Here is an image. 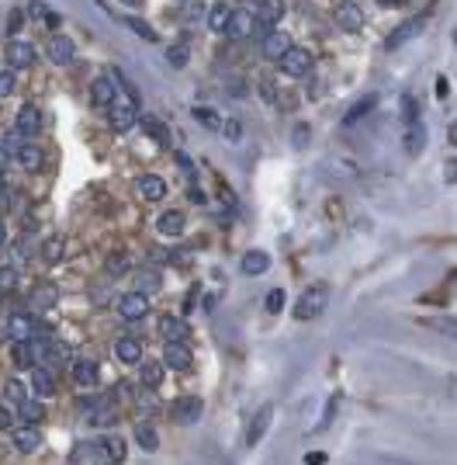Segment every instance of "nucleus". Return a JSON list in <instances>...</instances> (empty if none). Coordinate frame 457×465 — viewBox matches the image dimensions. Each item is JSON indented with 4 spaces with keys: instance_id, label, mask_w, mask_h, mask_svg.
<instances>
[{
    "instance_id": "1",
    "label": "nucleus",
    "mask_w": 457,
    "mask_h": 465,
    "mask_svg": "<svg viewBox=\"0 0 457 465\" xmlns=\"http://www.w3.org/2000/svg\"><path fill=\"white\" fill-rule=\"evenodd\" d=\"M326 305H329V285L315 281V285H309V288L298 295V302H295V320H302V323L319 320V316L326 313Z\"/></svg>"
},
{
    "instance_id": "2",
    "label": "nucleus",
    "mask_w": 457,
    "mask_h": 465,
    "mask_svg": "<svg viewBox=\"0 0 457 465\" xmlns=\"http://www.w3.org/2000/svg\"><path fill=\"white\" fill-rule=\"evenodd\" d=\"M80 413H83V420L94 424V427H104L114 420V406H111V396H87L80 403Z\"/></svg>"
},
{
    "instance_id": "3",
    "label": "nucleus",
    "mask_w": 457,
    "mask_h": 465,
    "mask_svg": "<svg viewBox=\"0 0 457 465\" xmlns=\"http://www.w3.org/2000/svg\"><path fill=\"white\" fill-rule=\"evenodd\" d=\"M277 63H280V70L288 73V77H309V73H312V66H315L312 53H309V49H302V45H291Z\"/></svg>"
},
{
    "instance_id": "4",
    "label": "nucleus",
    "mask_w": 457,
    "mask_h": 465,
    "mask_svg": "<svg viewBox=\"0 0 457 465\" xmlns=\"http://www.w3.org/2000/svg\"><path fill=\"white\" fill-rule=\"evenodd\" d=\"M284 0H257V14H253V28L260 32V35H267V32H274V25L284 18Z\"/></svg>"
},
{
    "instance_id": "5",
    "label": "nucleus",
    "mask_w": 457,
    "mask_h": 465,
    "mask_svg": "<svg viewBox=\"0 0 457 465\" xmlns=\"http://www.w3.org/2000/svg\"><path fill=\"white\" fill-rule=\"evenodd\" d=\"M118 316H122L125 323H135V320L149 316V295H146V292H125V295L118 299Z\"/></svg>"
},
{
    "instance_id": "6",
    "label": "nucleus",
    "mask_w": 457,
    "mask_h": 465,
    "mask_svg": "<svg viewBox=\"0 0 457 465\" xmlns=\"http://www.w3.org/2000/svg\"><path fill=\"white\" fill-rule=\"evenodd\" d=\"M107 125L114 132H132L139 125V112H135V101H125V105H111L107 108Z\"/></svg>"
},
{
    "instance_id": "7",
    "label": "nucleus",
    "mask_w": 457,
    "mask_h": 465,
    "mask_svg": "<svg viewBox=\"0 0 457 465\" xmlns=\"http://www.w3.org/2000/svg\"><path fill=\"white\" fill-rule=\"evenodd\" d=\"M4 60H8V66H11V70H25V66H35L38 53H35V45H31V42L11 38V42H8V53H4Z\"/></svg>"
},
{
    "instance_id": "8",
    "label": "nucleus",
    "mask_w": 457,
    "mask_h": 465,
    "mask_svg": "<svg viewBox=\"0 0 457 465\" xmlns=\"http://www.w3.org/2000/svg\"><path fill=\"white\" fill-rule=\"evenodd\" d=\"M332 18H336V25H339L343 32H350V35L364 28V11L354 4V0H343V4H336Z\"/></svg>"
},
{
    "instance_id": "9",
    "label": "nucleus",
    "mask_w": 457,
    "mask_h": 465,
    "mask_svg": "<svg viewBox=\"0 0 457 465\" xmlns=\"http://www.w3.org/2000/svg\"><path fill=\"white\" fill-rule=\"evenodd\" d=\"M14 129L18 136H38L42 132V108L38 105H21L14 115Z\"/></svg>"
},
{
    "instance_id": "10",
    "label": "nucleus",
    "mask_w": 457,
    "mask_h": 465,
    "mask_svg": "<svg viewBox=\"0 0 457 465\" xmlns=\"http://www.w3.org/2000/svg\"><path fill=\"white\" fill-rule=\"evenodd\" d=\"M49 60H52L55 66H70V63L77 60V45H73V38H66V35H52V38H49Z\"/></svg>"
},
{
    "instance_id": "11",
    "label": "nucleus",
    "mask_w": 457,
    "mask_h": 465,
    "mask_svg": "<svg viewBox=\"0 0 457 465\" xmlns=\"http://www.w3.org/2000/svg\"><path fill=\"white\" fill-rule=\"evenodd\" d=\"M430 11H433V8H426V11H419V14H416L413 21H406V25H398V28H395V32L388 35V42H384V49H398V45H402V42H409V38H413V35H416V32H419V28L426 25V18H430Z\"/></svg>"
},
{
    "instance_id": "12",
    "label": "nucleus",
    "mask_w": 457,
    "mask_h": 465,
    "mask_svg": "<svg viewBox=\"0 0 457 465\" xmlns=\"http://www.w3.org/2000/svg\"><path fill=\"white\" fill-rule=\"evenodd\" d=\"M270 420H274V406L267 403V406H260V410L253 413V420H250V431H246V448H257V444L263 441V434H267Z\"/></svg>"
},
{
    "instance_id": "13",
    "label": "nucleus",
    "mask_w": 457,
    "mask_h": 465,
    "mask_svg": "<svg viewBox=\"0 0 457 465\" xmlns=\"http://www.w3.org/2000/svg\"><path fill=\"white\" fill-rule=\"evenodd\" d=\"M163 365L174 368V372H187V368L194 365V354H191L187 344H166V351H163Z\"/></svg>"
},
{
    "instance_id": "14",
    "label": "nucleus",
    "mask_w": 457,
    "mask_h": 465,
    "mask_svg": "<svg viewBox=\"0 0 457 465\" xmlns=\"http://www.w3.org/2000/svg\"><path fill=\"white\" fill-rule=\"evenodd\" d=\"M90 105L94 108H111L114 105V80L111 77L90 80Z\"/></svg>"
},
{
    "instance_id": "15",
    "label": "nucleus",
    "mask_w": 457,
    "mask_h": 465,
    "mask_svg": "<svg viewBox=\"0 0 457 465\" xmlns=\"http://www.w3.org/2000/svg\"><path fill=\"white\" fill-rule=\"evenodd\" d=\"M11 444H14V451H21V455H31V451L42 444V434H38L31 424H21V427H14V434H11Z\"/></svg>"
},
{
    "instance_id": "16",
    "label": "nucleus",
    "mask_w": 457,
    "mask_h": 465,
    "mask_svg": "<svg viewBox=\"0 0 457 465\" xmlns=\"http://www.w3.org/2000/svg\"><path fill=\"white\" fill-rule=\"evenodd\" d=\"M14 157H18V164H21L25 171H42V164H45V149L35 146V142H21V146L14 149Z\"/></svg>"
},
{
    "instance_id": "17",
    "label": "nucleus",
    "mask_w": 457,
    "mask_h": 465,
    "mask_svg": "<svg viewBox=\"0 0 457 465\" xmlns=\"http://www.w3.org/2000/svg\"><path fill=\"white\" fill-rule=\"evenodd\" d=\"M159 334L166 344H184L187 340V323L181 316H159Z\"/></svg>"
},
{
    "instance_id": "18",
    "label": "nucleus",
    "mask_w": 457,
    "mask_h": 465,
    "mask_svg": "<svg viewBox=\"0 0 457 465\" xmlns=\"http://www.w3.org/2000/svg\"><path fill=\"white\" fill-rule=\"evenodd\" d=\"M42 261L45 264H63V257H66V236L63 233H52L45 243H42Z\"/></svg>"
},
{
    "instance_id": "19",
    "label": "nucleus",
    "mask_w": 457,
    "mask_h": 465,
    "mask_svg": "<svg viewBox=\"0 0 457 465\" xmlns=\"http://www.w3.org/2000/svg\"><path fill=\"white\" fill-rule=\"evenodd\" d=\"M8 337H11L14 344L31 340V337H35V320H31V316H25V313H14V316L8 320Z\"/></svg>"
},
{
    "instance_id": "20",
    "label": "nucleus",
    "mask_w": 457,
    "mask_h": 465,
    "mask_svg": "<svg viewBox=\"0 0 457 465\" xmlns=\"http://www.w3.org/2000/svg\"><path fill=\"white\" fill-rule=\"evenodd\" d=\"M114 354H118V361L122 365H139L142 361V340H135V337H122L118 344H114Z\"/></svg>"
},
{
    "instance_id": "21",
    "label": "nucleus",
    "mask_w": 457,
    "mask_h": 465,
    "mask_svg": "<svg viewBox=\"0 0 457 465\" xmlns=\"http://www.w3.org/2000/svg\"><path fill=\"white\" fill-rule=\"evenodd\" d=\"M97 361H90V357H77L73 361V368H70V375H73V382L77 386H97Z\"/></svg>"
},
{
    "instance_id": "22",
    "label": "nucleus",
    "mask_w": 457,
    "mask_h": 465,
    "mask_svg": "<svg viewBox=\"0 0 457 465\" xmlns=\"http://www.w3.org/2000/svg\"><path fill=\"white\" fill-rule=\"evenodd\" d=\"M139 194H142L146 201H163V198H166V181H163L159 174H142V177H139Z\"/></svg>"
},
{
    "instance_id": "23",
    "label": "nucleus",
    "mask_w": 457,
    "mask_h": 465,
    "mask_svg": "<svg viewBox=\"0 0 457 465\" xmlns=\"http://www.w3.org/2000/svg\"><path fill=\"white\" fill-rule=\"evenodd\" d=\"M402 149L409 153V157H419V153L426 149V129L416 122V125H406L402 132Z\"/></svg>"
},
{
    "instance_id": "24",
    "label": "nucleus",
    "mask_w": 457,
    "mask_h": 465,
    "mask_svg": "<svg viewBox=\"0 0 457 465\" xmlns=\"http://www.w3.org/2000/svg\"><path fill=\"white\" fill-rule=\"evenodd\" d=\"M288 49H291V38L284 35V32H267L263 35V56L267 60H280Z\"/></svg>"
},
{
    "instance_id": "25",
    "label": "nucleus",
    "mask_w": 457,
    "mask_h": 465,
    "mask_svg": "<svg viewBox=\"0 0 457 465\" xmlns=\"http://www.w3.org/2000/svg\"><path fill=\"white\" fill-rule=\"evenodd\" d=\"M267 268H270V253H263V250H246L243 253V275L260 278Z\"/></svg>"
},
{
    "instance_id": "26",
    "label": "nucleus",
    "mask_w": 457,
    "mask_h": 465,
    "mask_svg": "<svg viewBox=\"0 0 457 465\" xmlns=\"http://www.w3.org/2000/svg\"><path fill=\"white\" fill-rule=\"evenodd\" d=\"M139 125H142V132H146L153 142L170 146V129H166V122H159L156 115H142V118H139Z\"/></svg>"
},
{
    "instance_id": "27",
    "label": "nucleus",
    "mask_w": 457,
    "mask_h": 465,
    "mask_svg": "<svg viewBox=\"0 0 457 465\" xmlns=\"http://www.w3.org/2000/svg\"><path fill=\"white\" fill-rule=\"evenodd\" d=\"M374 105H378V94H364V97L357 101V105H354L347 115H343V125H347V129H350V125H357L364 115H371V112H374Z\"/></svg>"
},
{
    "instance_id": "28",
    "label": "nucleus",
    "mask_w": 457,
    "mask_h": 465,
    "mask_svg": "<svg viewBox=\"0 0 457 465\" xmlns=\"http://www.w3.org/2000/svg\"><path fill=\"white\" fill-rule=\"evenodd\" d=\"M184 226H187V223H184V216H181V212H163V216L156 219V229H159L163 236H170V240L181 236V233H184Z\"/></svg>"
},
{
    "instance_id": "29",
    "label": "nucleus",
    "mask_w": 457,
    "mask_h": 465,
    "mask_svg": "<svg viewBox=\"0 0 457 465\" xmlns=\"http://www.w3.org/2000/svg\"><path fill=\"white\" fill-rule=\"evenodd\" d=\"M205 21H208V28H211V32H225V28H228V21H233V8H228V4H215V8H208Z\"/></svg>"
},
{
    "instance_id": "30",
    "label": "nucleus",
    "mask_w": 457,
    "mask_h": 465,
    "mask_svg": "<svg viewBox=\"0 0 457 465\" xmlns=\"http://www.w3.org/2000/svg\"><path fill=\"white\" fill-rule=\"evenodd\" d=\"M191 60V45L187 42H174V45H166V63L170 70H184Z\"/></svg>"
},
{
    "instance_id": "31",
    "label": "nucleus",
    "mask_w": 457,
    "mask_h": 465,
    "mask_svg": "<svg viewBox=\"0 0 457 465\" xmlns=\"http://www.w3.org/2000/svg\"><path fill=\"white\" fill-rule=\"evenodd\" d=\"M163 379H166V365H159V361H146V365H142V386L153 392V389L163 386Z\"/></svg>"
},
{
    "instance_id": "32",
    "label": "nucleus",
    "mask_w": 457,
    "mask_h": 465,
    "mask_svg": "<svg viewBox=\"0 0 457 465\" xmlns=\"http://www.w3.org/2000/svg\"><path fill=\"white\" fill-rule=\"evenodd\" d=\"M198 413H201V399L198 396H184V399H177V406H174V417L177 420H198Z\"/></svg>"
},
{
    "instance_id": "33",
    "label": "nucleus",
    "mask_w": 457,
    "mask_h": 465,
    "mask_svg": "<svg viewBox=\"0 0 457 465\" xmlns=\"http://www.w3.org/2000/svg\"><path fill=\"white\" fill-rule=\"evenodd\" d=\"M31 386H35L38 399H49V396L55 392V379H52L49 368H35V372H31Z\"/></svg>"
},
{
    "instance_id": "34",
    "label": "nucleus",
    "mask_w": 457,
    "mask_h": 465,
    "mask_svg": "<svg viewBox=\"0 0 457 465\" xmlns=\"http://www.w3.org/2000/svg\"><path fill=\"white\" fill-rule=\"evenodd\" d=\"M125 441L122 438H101V455H107L114 465H122V458H125Z\"/></svg>"
},
{
    "instance_id": "35",
    "label": "nucleus",
    "mask_w": 457,
    "mask_h": 465,
    "mask_svg": "<svg viewBox=\"0 0 457 465\" xmlns=\"http://www.w3.org/2000/svg\"><path fill=\"white\" fill-rule=\"evenodd\" d=\"M55 302H60V292H55V285H42V288H35V295H31V305H35V309H52Z\"/></svg>"
},
{
    "instance_id": "36",
    "label": "nucleus",
    "mask_w": 457,
    "mask_h": 465,
    "mask_svg": "<svg viewBox=\"0 0 457 465\" xmlns=\"http://www.w3.org/2000/svg\"><path fill=\"white\" fill-rule=\"evenodd\" d=\"M18 413H21V424H38V420L45 417V406H42L38 399H25V403L18 406Z\"/></svg>"
},
{
    "instance_id": "37",
    "label": "nucleus",
    "mask_w": 457,
    "mask_h": 465,
    "mask_svg": "<svg viewBox=\"0 0 457 465\" xmlns=\"http://www.w3.org/2000/svg\"><path fill=\"white\" fill-rule=\"evenodd\" d=\"M4 396H8L14 406H21L25 399H31V396H28V386H25L21 379H8V382H4Z\"/></svg>"
},
{
    "instance_id": "38",
    "label": "nucleus",
    "mask_w": 457,
    "mask_h": 465,
    "mask_svg": "<svg viewBox=\"0 0 457 465\" xmlns=\"http://www.w3.org/2000/svg\"><path fill=\"white\" fill-rule=\"evenodd\" d=\"M135 441H139V448H146V451H156V448H159V434H156V427H149V424H139V427H135Z\"/></svg>"
},
{
    "instance_id": "39",
    "label": "nucleus",
    "mask_w": 457,
    "mask_h": 465,
    "mask_svg": "<svg viewBox=\"0 0 457 465\" xmlns=\"http://www.w3.org/2000/svg\"><path fill=\"white\" fill-rule=\"evenodd\" d=\"M402 122L406 125H416L419 122V101L413 94H402Z\"/></svg>"
},
{
    "instance_id": "40",
    "label": "nucleus",
    "mask_w": 457,
    "mask_h": 465,
    "mask_svg": "<svg viewBox=\"0 0 457 465\" xmlns=\"http://www.w3.org/2000/svg\"><path fill=\"white\" fill-rule=\"evenodd\" d=\"M129 28L142 38V42H159V35H156V28L153 25H146L142 18H129Z\"/></svg>"
},
{
    "instance_id": "41",
    "label": "nucleus",
    "mask_w": 457,
    "mask_h": 465,
    "mask_svg": "<svg viewBox=\"0 0 457 465\" xmlns=\"http://www.w3.org/2000/svg\"><path fill=\"white\" fill-rule=\"evenodd\" d=\"M191 115H194V118H198L205 129H218V125H222V118H218V112H215V108H205V105H198Z\"/></svg>"
},
{
    "instance_id": "42",
    "label": "nucleus",
    "mask_w": 457,
    "mask_h": 465,
    "mask_svg": "<svg viewBox=\"0 0 457 465\" xmlns=\"http://www.w3.org/2000/svg\"><path fill=\"white\" fill-rule=\"evenodd\" d=\"M222 132H225V139L228 142H239L243 139V122L239 118H222V125H218Z\"/></svg>"
},
{
    "instance_id": "43",
    "label": "nucleus",
    "mask_w": 457,
    "mask_h": 465,
    "mask_svg": "<svg viewBox=\"0 0 457 465\" xmlns=\"http://www.w3.org/2000/svg\"><path fill=\"white\" fill-rule=\"evenodd\" d=\"M132 281L139 285L135 292H142V288H156V285H159V275H153V271H135Z\"/></svg>"
},
{
    "instance_id": "44",
    "label": "nucleus",
    "mask_w": 457,
    "mask_h": 465,
    "mask_svg": "<svg viewBox=\"0 0 457 465\" xmlns=\"http://www.w3.org/2000/svg\"><path fill=\"white\" fill-rule=\"evenodd\" d=\"M263 305H267V313H280V309H284V292H280V288H270Z\"/></svg>"
},
{
    "instance_id": "45",
    "label": "nucleus",
    "mask_w": 457,
    "mask_h": 465,
    "mask_svg": "<svg viewBox=\"0 0 457 465\" xmlns=\"http://www.w3.org/2000/svg\"><path fill=\"white\" fill-rule=\"evenodd\" d=\"M14 94V70H0V97Z\"/></svg>"
},
{
    "instance_id": "46",
    "label": "nucleus",
    "mask_w": 457,
    "mask_h": 465,
    "mask_svg": "<svg viewBox=\"0 0 457 465\" xmlns=\"http://www.w3.org/2000/svg\"><path fill=\"white\" fill-rule=\"evenodd\" d=\"M225 32H228V35H243V32H246V18H243L239 11H233V21H228Z\"/></svg>"
},
{
    "instance_id": "47",
    "label": "nucleus",
    "mask_w": 457,
    "mask_h": 465,
    "mask_svg": "<svg viewBox=\"0 0 457 465\" xmlns=\"http://www.w3.org/2000/svg\"><path fill=\"white\" fill-rule=\"evenodd\" d=\"M14 281H18V271H14V268L0 271V292H11V288H14Z\"/></svg>"
},
{
    "instance_id": "48",
    "label": "nucleus",
    "mask_w": 457,
    "mask_h": 465,
    "mask_svg": "<svg viewBox=\"0 0 457 465\" xmlns=\"http://www.w3.org/2000/svg\"><path fill=\"white\" fill-rule=\"evenodd\" d=\"M28 14L38 18V21H45V18H49V8L42 4V0H31V4H28Z\"/></svg>"
},
{
    "instance_id": "49",
    "label": "nucleus",
    "mask_w": 457,
    "mask_h": 465,
    "mask_svg": "<svg viewBox=\"0 0 457 465\" xmlns=\"http://www.w3.org/2000/svg\"><path fill=\"white\" fill-rule=\"evenodd\" d=\"M0 431H14V413L8 406H0Z\"/></svg>"
},
{
    "instance_id": "50",
    "label": "nucleus",
    "mask_w": 457,
    "mask_h": 465,
    "mask_svg": "<svg viewBox=\"0 0 457 465\" xmlns=\"http://www.w3.org/2000/svg\"><path fill=\"white\" fill-rule=\"evenodd\" d=\"M309 136H312V132H309V125H298V129L291 132V142H295V146H305V142H309Z\"/></svg>"
},
{
    "instance_id": "51",
    "label": "nucleus",
    "mask_w": 457,
    "mask_h": 465,
    "mask_svg": "<svg viewBox=\"0 0 457 465\" xmlns=\"http://www.w3.org/2000/svg\"><path fill=\"white\" fill-rule=\"evenodd\" d=\"M135 406H139L142 413H156V410H159V399H153V396H142Z\"/></svg>"
},
{
    "instance_id": "52",
    "label": "nucleus",
    "mask_w": 457,
    "mask_h": 465,
    "mask_svg": "<svg viewBox=\"0 0 457 465\" xmlns=\"http://www.w3.org/2000/svg\"><path fill=\"white\" fill-rule=\"evenodd\" d=\"M260 90H263V97H267V101H274V105L280 101V97H277V87H274V84H267V80H263V84H260Z\"/></svg>"
},
{
    "instance_id": "53",
    "label": "nucleus",
    "mask_w": 457,
    "mask_h": 465,
    "mask_svg": "<svg viewBox=\"0 0 457 465\" xmlns=\"http://www.w3.org/2000/svg\"><path fill=\"white\" fill-rule=\"evenodd\" d=\"M114 396H125V399H135V392H132V386H129V382H118V386H114Z\"/></svg>"
},
{
    "instance_id": "54",
    "label": "nucleus",
    "mask_w": 457,
    "mask_h": 465,
    "mask_svg": "<svg viewBox=\"0 0 457 465\" xmlns=\"http://www.w3.org/2000/svg\"><path fill=\"white\" fill-rule=\"evenodd\" d=\"M205 11H208V8L201 4V0H191V11H187V18H201Z\"/></svg>"
},
{
    "instance_id": "55",
    "label": "nucleus",
    "mask_w": 457,
    "mask_h": 465,
    "mask_svg": "<svg viewBox=\"0 0 457 465\" xmlns=\"http://www.w3.org/2000/svg\"><path fill=\"white\" fill-rule=\"evenodd\" d=\"M18 25H25V11H14V14H11V35L18 32Z\"/></svg>"
},
{
    "instance_id": "56",
    "label": "nucleus",
    "mask_w": 457,
    "mask_h": 465,
    "mask_svg": "<svg viewBox=\"0 0 457 465\" xmlns=\"http://www.w3.org/2000/svg\"><path fill=\"white\" fill-rule=\"evenodd\" d=\"M305 462H309V465H322V462H326V451H309Z\"/></svg>"
},
{
    "instance_id": "57",
    "label": "nucleus",
    "mask_w": 457,
    "mask_h": 465,
    "mask_svg": "<svg viewBox=\"0 0 457 465\" xmlns=\"http://www.w3.org/2000/svg\"><path fill=\"white\" fill-rule=\"evenodd\" d=\"M177 164H181V167H184V171H187V177H191V171H194V164H191V160H187V157H184V153H177Z\"/></svg>"
},
{
    "instance_id": "58",
    "label": "nucleus",
    "mask_w": 457,
    "mask_h": 465,
    "mask_svg": "<svg viewBox=\"0 0 457 465\" xmlns=\"http://www.w3.org/2000/svg\"><path fill=\"white\" fill-rule=\"evenodd\" d=\"M111 271H114V275L125 271V257H114V261H111Z\"/></svg>"
},
{
    "instance_id": "59",
    "label": "nucleus",
    "mask_w": 457,
    "mask_h": 465,
    "mask_svg": "<svg viewBox=\"0 0 457 465\" xmlns=\"http://www.w3.org/2000/svg\"><path fill=\"white\" fill-rule=\"evenodd\" d=\"M436 97H447V80L436 77Z\"/></svg>"
},
{
    "instance_id": "60",
    "label": "nucleus",
    "mask_w": 457,
    "mask_h": 465,
    "mask_svg": "<svg viewBox=\"0 0 457 465\" xmlns=\"http://www.w3.org/2000/svg\"><path fill=\"white\" fill-rule=\"evenodd\" d=\"M4 240H8V229H4V219H0V247H4Z\"/></svg>"
},
{
    "instance_id": "61",
    "label": "nucleus",
    "mask_w": 457,
    "mask_h": 465,
    "mask_svg": "<svg viewBox=\"0 0 457 465\" xmlns=\"http://www.w3.org/2000/svg\"><path fill=\"white\" fill-rule=\"evenodd\" d=\"M4 167H8V153H4V149H0V171H4Z\"/></svg>"
},
{
    "instance_id": "62",
    "label": "nucleus",
    "mask_w": 457,
    "mask_h": 465,
    "mask_svg": "<svg viewBox=\"0 0 457 465\" xmlns=\"http://www.w3.org/2000/svg\"><path fill=\"white\" fill-rule=\"evenodd\" d=\"M122 4H125V8H139V4H142V0H122Z\"/></svg>"
},
{
    "instance_id": "63",
    "label": "nucleus",
    "mask_w": 457,
    "mask_h": 465,
    "mask_svg": "<svg viewBox=\"0 0 457 465\" xmlns=\"http://www.w3.org/2000/svg\"><path fill=\"white\" fill-rule=\"evenodd\" d=\"M381 4H406V0H381Z\"/></svg>"
},
{
    "instance_id": "64",
    "label": "nucleus",
    "mask_w": 457,
    "mask_h": 465,
    "mask_svg": "<svg viewBox=\"0 0 457 465\" xmlns=\"http://www.w3.org/2000/svg\"><path fill=\"white\" fill-rule=\"evenodd\" d=\"M111 465H114V462H111Z\"/></svg>"
}]
</instances>
